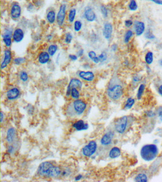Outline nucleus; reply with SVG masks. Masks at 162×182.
I'll use <instances>...</instances> for the list:
<instances>
[{"mask_svg": "<svg viewBox=\"0 0 162 182\" xmlns=\"http://www.w3.org/2000/svg\"><path fill=\"white\" fill-rule=\"evenodd\" d=\"M73 35L71 33L67 32L65 34V42L68 44H70L71 43L72 40H73Z\"/></svg>", "mask_w": 162, "mask_h": 182, "instance_id": "f704fd0d", "label": "nucleus"}, {"mask_svg": "<svg viewBox=\"0 0 162 182\" xmlns=\"http://www.w3.org/2000/svg\"><path fill=\"white\" fill-rule=\"evenodd\" d=\"M98 59H100V62L102 63L105 62L107 59L108 56L106 53L105 52H103L98 56Z\"/></svg>", "mask_w": 162, "mask_h": 182, "instance_id": "4c0bfd02", "label": "nucleus"}, {"mask_svg": "<svg viewBox=\"0 0 162 182\" xmlns=\"http://www.w3.org/2000/svg\"><path fill=\"white\" fill-rule=\"evenodd\" d=\"M12 40L16 43H19L23 40L24 38V32L20 28H16L12 33Z\"/></svg>", "mask_w": 162, "mask_h": 182, "instance_id": "9d476101", "label": "nucleus"}, {"mask_svg": "<svg viewBox=\"0 0 162 182\" xmlns=\"http://www.w3.org/2000/svg\"><path fill=\"white\" fill-rule=\"evenodd\" d=\"M77 11L75 8H72L69 11L68 14V20L70 23H72L75 22L76 16Z\"/></svg>", "mask_w": 162, "mask_h": 182, "instance_id": "a878e982", "label": "nucleus"}, {"mask_svg": "<svg viewBox=\"0 0 162 182\" xmlns=\"http://www.w3.org/2000/svg\"><path fill=\"white\" fill-rule=\"evenodd\" d=\"M128 8L131 11H136L138 10V5L135 0H130L128 4Z\"/></svg>", "mask_w": 162, "mask_h": 182, "instance_id": "473e14b6", "label": "nucleus"}, {"mask_svg": "<svg viewBox=\"0 0 162 182\" xmlns=\"http://www.w3.org/2000/svg\"><path fill=\"white\" fill-rule=\"evenodd\" d=\"M46 19L49 24H52L53 23H54L57 19L56 13L55 12V11H49L47 14Z\"/></svg>", "mask_w": 162, "mask_h": 182, "instance_id": "5701e85b", "label": "nucleus"}, {"mask_svg": "<svg viewBox=\"0 0 162 182\" xmlns=\"http://www.w3.org/2000/svg\"><path fill=\"white\" fill-rule=\"evenodd\" d=\"M134 80L136 82H138L139 81V78H138V77H136V78H134Z\"/></svg>", "mask_w": 162, "mask_h": 182, "instance_id": "6e6d98bb", "label": "nucleus"}, {"mask_svg": "<svg viewBox=\"0 0 162 182\" xmlns=\"http://www.w3.org/2000/svg\"><path fill=\"white\" fill-rule=\"evenodd\" d=\"M20 92V90L16 87L13 88L9 90L6 94V96L9 100L16 99L19 96Z\"/></svg>", "mask_w": 162, "mask_h": 182, "instance_id": "a211bd4d", "label": "nucleus"}, {"mask_svg": "<svg viewBox=\"0 0 162 182\" xmlns=\"http://www.w3.org/2000/svg\"><path fill=\"white\" fill-rule=\"evenodd\" d=\"M78 57H79L77 56V55H75L70 54L68 55V58L71 61H77V60H78Z\"/></svg>", "mask_w": 162, "mask_h": 182, "instance_id": "a19ab883", "label": "nucleus"}, {"mask_svg": "<svg viewBox=\"0 0 162 182\" xmlns=\"http://www.w3.org/2000/svg\"><path fill=\"white\" fill-rule=\"evenodd\" d=\"M134 27L136 35H141L144 32L145 30V25L143 22L136 21L135 22Z\"/></svg>", "mask_w": 162, "mask_h": 182, "instance_id": "6ab92c4d", "label": "nucleus"}, {"mask_svg": "<svg viewBox=\"0 0 162 182\" xmlns=\"http://www.w3.org/2000/svg\"><path fill=\"white\" fill-rule=\"evenodd\" d=\"M87 56L89 59L95 64H98L100 62V59H98V57H97L96 53L94 51H89L87 54Z\"/></svg>", "mask_w": 162, "mask_h": 182, "instance_id": "b1692460", "label": "nucleus"}, {"mask_svg": "<svg viewBox=\"0 0 162 182\" xmlns=\"http://www.w3.org/2000/svg\"><path fill=\"white\" fill-rule=\"evenodd\" d=\"M150 1L155 3L156 4L162 5V0H150Z\"/></svg>", "mask_w": 162, "mask_h": 182, "instance_id": "a18cd8bd", "label": "nucleus"}, {"mask_svg": "<svg viewBox=\"0 0 162 182\" xmlns=\"http://www.w3.org/2000/svg\"><path fill=\"white\" fill-rule=\"evenodd\" d=\"M26 59L24 57H15L14 59V64L15 65H20L24 64L26 62Z\"/></svg>", "mask_w": 162, "mask_h": 182, "instance_id": "7c9ffc66", "label": "nucleus"}, {"mask_svg": "<svg viewBox=\"0 0 162 182\" xmlns=\"http://www.w3.org/2000/svg\"><path fill=\"white\" fill-rule=\"evenodd\" d=\"M66 10H67L66 5L65 4H63L60 6L59 9V11L58 12L56 22L58 25L60 27L62 26L65 20Z\"/></svg>", "mask_w": 162, "mask_h": 182, "instance_id": "0eeeda50", "label": "nucleus"}, {"mask_svg": "<svg viewBox=\"0 0 162 182\" xmlns=\"http://www.w3.org/2000/svg\"><path fill=\"white\" fill-rule=\"evenodd\" d=\"M124 90L122 86L119 84H116L109 87L107 91V94L109 98L114 100L119 99L123 95Z\"/></svg>", "mask_w": 162, "mask_h": 182, "instance_id": "20e7f679", "label": "nucleus"}, {"mask_svg": "<svg viewBox=\"0 0 162 182\" xmlns=\"http://www.w3.org/2000/svg\"><path fill=\"white\" fill-rule=\"evenodd\" d=\"M135 181L136 182H147L148 181V177L146 174L144 173H140L138 174L136 177H135Z\"/></svg>", "mask_w": 162, "mask_h": 182, "instance_id": "bb28decb", "label": "nucleus"}, {"mask_svg": "<svg viewBox=\"0 0 162 182\" xmlns=\"http://www.w3.org/2000/svg\"><path fill=\"white\" fill-rule=\"evenodd\" d=\"M114 134L113 132L109 131L104 135L101 139V144L103 146L109 145L113 140Z\"/></svg>", "mask_w": 162, "mask_h": 182, "instance_id": "2eb2a0df", "label": "nucleus"}, {"mask_svg": "<svg viewBox=\"0 0 162 182\" xmlns=\"http://www.w3.org/2000/svg\"><path fill=\"white\" fill-rule=\"evenodd\" d=\"M16 131L14 128H11L7 131L6 140L9 143H12L14 142L15 137Z\"/></svg>", "mask_w": 162, "mask_h": 182, "instance_id": "4be33fe9", "label": "nucleus"}, {"mask_svg": "<svg viewBox=\"0 0 162 182\" xmlns=\"http://www.w3.org/2000/svg\"><path fill=\"white\" fill-rule=\"evenodd\" d=\"M101 13L104 18H106L108 16V11L105 6L102 5L100 7Z\"/></svg>", "mask_w": 162, "mask_h": 182, "instance_id": "58836bf2", "label": "nucleus"}, {"mask_svg": "<svg viewBox=\"0 0 162 182\" xmlns=\"http://www.w3.org/2000/svg\"><path fill=\"white\" fill-rule=\"evenodd\" d=\"M111 48L112 51H117V47L116 44H114V45H112Z\"/></svg>", "mask_w": 162, "mask_h": 182, "instance_id": "09e8293b", "label": "nucleus"}, {"mask_svg": "<svg viewBox=\"0 0 162 182\" xmlns=\"http://www.w3.org/2000/svg\"><path fill=\"white\" fill-rule=\"evenodd\" d=\"M133 32L131 30H128L127 31V32L125 33V38H124V41L125 43H128L129 41L130 38L133 36Z\"/></svg>", "mask_w": 162, "mask_h": 182, "instance_id": "e433bc0d", "label": "nucleus"}, {"mask_svg": "<svg viewBox=\"0 0 162 182\" xmlns=\"http://www.w3.org/2000/svg\"><path fill=\"white\" fill-rule=\"evenodd\" d=\"M159 64L160 65L162 66V59L159 60Z\"/></svg>", "mask_w": 162, "mask_h": 182, "instance_id": "4d7b16f0", "label": "nucleus"}, {"mask_svg": "<svg viewBox=\"0 0 162 182\" xmlns=\"http://www.w3.org/2000/svg\"><path fill=\"white\" fill-rule=\"evenodd\" d=\"M158 92L159 94H160L162 96V84L161 86H160L159 88H158Z\"/></svg>", "mask_w": 162, "mask_h": 182, "instance_id": "8fccbe9b", "label": "nucleus"}, {"mask_svg": "<svg viewBox=\"0 0 162 182\" xmlns=\"http://www.w3.org/2000/svg\"><path fill=\"white\" fill-rule=\"evenodd\" d=\"M97 143L95 141H91L87 145L85 146L82 150L83 155L85 156H92L97 150Z\"/></svg>", "mask_w": 162, "mask_h": 182, "instance_id": "423d86ee", "label": "nucleus"}, {"mask_svg": "<svg viewBox=\"0 0 162 182\" xmlns=\"http://www.w3.org/2000/svg\"><path fill=\"white\" fill-rule=\"evenodd\" d=\"M12 33L11 29H7L3 35V41L7 48H10L12 45Z\"/></svg>", "mask_w": 162, "mask_h": 182, "instance_id": "1a4fd4ad", "label": "nucleus"}, {"mask_svg": "<svg viewBox=\"0 0 162 182\" xmlns=\"http://www.w3.org/2000/svg\"><path fill=\"white\" fill-rule=\"evenodd\" d=\"M84 53V50L83 49H79V51L77 52V55L78 56V57H81L83 56Z\"/></svg>", "mask_w": 162, "mask_h": 182, "instance_id": "c03bdc74", "label": "nucleus"}, {"mask_svg": "<svg viewBox=\"0 0 162 182\" xmlns=\"http://www.w3.org/2000/svg\"><path fill=\"white\" fill-rule=\"evenodd\" d=\"M135 103V100L132 97H130L127 99V101L125 102L124 105V108L126 110H129L133 107Z\"/></svg>", "mask_w": 162, "mask_h": 182, "instance_id": "cd10ccee", "label": "nucleus"}, {"mask_svg": "<svg viewBox=\"0 0 162 182\" xmlns=\"http://www.w3.org/2000/svg\"><path fill=\"white\" fill-rule=\"evenodd\" d=\"M82 86V83L79 79L77 78H73L70 81L68 86L67 88V95H70V92L71 89L73 88H76L77 89L81 88Z\"/></svg>", "mask_w": 162, "mask_h": 182, "instance_id": "f8f14e48", "label": "nucleus"}, {"mask_svg": "<svg viewBox=\"0 0 162 182\" xmlns=\"http://www.w3.org/2000/svg\"><path fill=\"white\" fill-rule=\"evenodd\" d=\"M82 175H78V176H77V177H76L75 179H76V180H77V181H78V180H79L81 179V178H82Z\"/></svg>", "mask_w": 162, "mask_h": 182, "instance_id": "864d4df0", "label": "nucleus"}, {"mask_svg": "<svg viewBox=\"0 0 162 182\" xmlns=\"http://www.w3.org/2000/svg\"><path fill=\"white\" fill-rule=\"evenodd\" d=\"M145 61L148 65H151L154 60V55L152 52L149 51L147 52L145 56Z\"/></svg>", "mask_w": 162, "mask_h": 182, "instance_id": "c85d7f7f", "label": "nucleus"}, {"mask_svg": "<svg viewBox=\"0 0 162 182\" xmlns=\"http://www.w3.org/2000/svg\"><path fill=\"white\" fill-rule=\"evenodd\" d=\"M159 153L158 148L155 144H146L143 146L140 150L142 159L146 162H150L155 159Z\"/></svg>", "mask_w": 162, "mask_h": 182, "instance_id": "f03ea898", "label": "nucleus"}, {"mask_svg": "<svg viewBox=\"0 0 162 182\" xmlns=\"http://www.w3.org/2000/svg\"><path fill=\"white\" fill-rule=\"evenodd\" d=\"M128 123V118L127 116L120 117L117 121L115 124V129L117 133L123 134L127 129Z\"/></svg>", "mask_w": 162, "mask_h": 182, "instance_id": "39448f33", "label": "nucleus"}, {"mask_svg": "<svg viewBox=\"0 0 162 182\" xmlns=\"http://www.w3.org/2000/svg\"><path fill=\"white\" fill-rule=\"evenodd\" d=\"M86 108V103L81 100H76L70 103L67 108L68 115L73 116L81 115Z\"/></svg>", "mask_w": 162, "mask_h": 182, "instance_id": "7ed1b4c3", "label": "nucleus"}, {"mask_svg": "<svg viewBox=\"0 0 162 182\" xmlns=\"http://www.w3.org/2000/svg\"><path fill=\"white\" fill-rule=\"evenodd\" d=\"M12 60V53L10 49H6L3 52V58L1 65V69H4L11 63Z\"/></svg>", "mask_w": 162, "mask_h": 182, "instance_id": "6e6552de", "label": "nucleus"}, {"mask_svg": "<svg viewBox=\"0 0 162 182\" xmlns=\"http://www.w3.org/2000/svg\"><path fill=\"white\" fill-rule=\"evenodd\" d=\"M147 116H148L149 117H153V116H155V113H154L152 111H149V112H148V113H147Z\"/></svg>", "mask_w": 162, "mask_h": 182, "instance_id": "49530a36", "label": "nucleus"}, {"mask_svg": "<svg viewBox=\"0 0 162 182\" xmlns=\"http://www.w3.org/2000/svg\"><path fill=\"white\" fill-rule=\"evenodd\" d=\"M4 118V115L3 114V112H1V121L2 122L3 119Z\"/></svg>", "mask_w": 162, "mask_h": 182, "instance_id": "603ef678", "label": "nucleus"}, {"mask_svg": "<svg viewBox=\"0 0 162 182\" xmlns=\"http://www.w3.org/2000/svg\"><path fill=\"white\" fill-rule=\"evenodd\" d=\"M58 50V46L56 44H51L48 48V52L51 57H53Z\"/></svg>", "mask_w": 162, "mask_h": 182, "instance_id": "393cba45", "label": "nucleus"}, {"mask_svg": "<svg viewBox=\"0 0 162 182\" xmlns=\"http://www.w3.org/2000/svg\"><path fill=\"white\" fill-rule=\"evenodd\" d=\"M84 16L85 19L87 22H92L96 19V14L92 9L88 8L85 10L84 12Z\"/></svg>", "mask_w": 162, "mask_h": 182, "instance_id": "ddd939ff", "label": "nucleus"}, {"mask_svg": "<svg viewBox=\"0 0 162 182\" xmlns=\"http://www.w3.org/2000/svg\"><path fill=\"white\" fill-rule=\"evenodd\" d=\"M73 127L77 131H80L87 129L89 125L85 123L82 120H79L74 124Z\"/></svg>", "mask_w": 162, "mask_h": 182, "instance_id": "aec40b11", "label": "nucleus"}, {"mask_svg": "<svg viewBox=\"0 0 162 182\" xmlns=\"http://www.w3.org/2000/svg\"><path fill=\"white\" fill-rule=\"evenodd\" d=\"M70 95H71L72 98L78 99L80 96L79 92L78 90V89L76 88H73L71 89L70 92Z\"/></svg>", "mask_w": 162, "mask_h": 182, "instance_id": "72a5a7b5", "label": "nucleus"}, {"mask_svg": "<svg viewBox=\"0 0 162 182\" xmlns=\"http://www.w3.org/2000/svg\"><path fill=\"white\" fill-rule=\"evenodd\" d=\"M144 36H145L146 38H147V39H150V40H153L155 38V36L152 34V33L149 30H148L146 31Z\"/></svg>", "mask_w": 162, "mask_h": 182, "instance_id": "ea45409f", "label": "nucleus"}, {"mask_svg": "<svg viewBox=\"0 0 162 182\" xmlns=\"http://www.w3.org/2000/svg\"><path fill=\"white\" fill-rule=\"evenodd\" d=\"M113 32V26L110 23H106L104 25L103 35L106 40H109L111 37Z\"/></svg>", "mask_w": 162, "mask_h": 182, "instance_id": "4468645a", "label": "nucleus"}, {"mask_svg": "<svg viewBox=\"0 0 162 182\" xmlns=\"http://www.w3.org/2000/svg\"><path fill=\"white\" fill-rule=\"evenodd\" d=\"M157 113H158V117L159 118L160 121H162V107L159 108Z\"/></svg>", "mask_w": 162, "mask_h": 182, "instance_id": "37998d69", "label": "nucleus"}, {"mask_svg": "<svg viewBox=\"0 0 162 182\" xmlns=\"http://www.w3.org/2000/svg\"><path fill=\"white\" fill-rule=\"evenodd\" d=\"M60 54H59L58 55L57 57H56V63L57 64H59V62H60Z\"/></svg>", "mask_w": 162, "mask_h": 182, "instance_id": "de8ad7c7", "label": "nucleus"}, {"mask_svg": "<svg viewBox=\"0 0 162 182\" xmlns=\"http://www.w3.org/2000/svg\"><path fill=\"white\" fill-rule=\"evenodd\" d=\"M82 26H83L82 22H81V20H76L74 23V30L77 32H79L81 30Z\"/></svg>", "mask_w": 162, "mask_h": 182, "instance_id": "c756f323", "label": "nucleus"}, {"mask_svg": "<svg viewBox=\"0 0 162 182\" xmlns=\"http://www.w3.org/2000/svg\"><path fill=\"white\" fill-rule=\"evenodd\" d=\"M20 80L22 81L25 82L28 80L29 76H28V75L27 73V72H25V71H22V72H20Z\"/></svg>", "mask_w": 162, "mask_h": 182, "instance_id": "c9c22d12", "label": "nucleus"}, {"mask_svg": "<svg viewBox=\"0 0 162 182\" xmlns=\"http://www.w3.org/2000/svg\"><path fill=\"white\" fill-rule=\"evenodd\" d=\"M133 24V22H132V20H126L125 22V26L127 28H129L132 26V25Z\"/></svg>", "mask_w": 162, "mask_h": 182, "instance_id": "79ce46f5", "label": "nucleus"}, {"mask_svg": "<svg viewBox=\"0 0 162 182\" xmlns=\"http://www.w3.org/2000/svg\"><path fill=\"white\" fill-rule=\"evenodd\" d=\"M145 85L144 84H141L139 86L138 89V92H137V98L138 99H140L142 98L143 94L144 92V89H145Z\"/></svg>", "mask_w": 162, "mask_h": 182, "instance_id": "2f4dec72", "label": "nucleus"}, {"mask_svg": "<svg viewBox=\"0 0 162 182\" xmlns=\"http://www.w3.org/2000/svg\"><path fill=\"white\" fill-rule=\"evenodd\" d=\"M22 14V9L20 5L18 4H14L11 7L10 15L11 18L14 20H18L20 18Z\"/></svg>", "mask_w": 162, "mask_h": 182, "instance_id": "9b49d317", "label": "nucleus"}, {"mask_svg": "<svg viewBox=\"0 0 162 182\" xmlns=\"http://www.w3.org/2000/svg\"><path fill=\"white\" fill-rule=\"evenodd\" d=\"M121 151L119 147H114L112 148L109 151V158L111 159H115L121 156Z\"/></svg>", "mask_w": 162, "mask_h": 182, "instance_id": "412c9836", "label": "nucleus"}, {"mask_svg": "<svg viewBox=\"0 0 162 182\" xmlns=\"http://www.w3.org/2000/svg\"><path fill=\"white\" fill-rule=\"evenodd\" d=\"M38 171L40 175L49 177H57L61 173L59 167L53 166L49 162L41 163L39 167Z\"/></svg>", "mask_w": 162, "mask_h": 182, "instance_id": "f257e3e1", "label": "nucleus"}, {"mask_svg": "<svg viewBox=\"0 0 162 182\" xmlns=\"http://www.w3.org/2000/svg\"><path fill=\"white\" fill-rule=\"evenodd\" d=\"M13 150H14L13 147H12V146H10V147L9 148V152L12 153V152L13 151Z\"/></svg>", "mask_w": 162, "mask_h": 182, "instance_id": "5fc2aeb1", "label": "nucleus"}, {"mask_svg": "<svg viewBox=\"0 0 162 182\" xmlns=\"http://www.w3.org/2000/svg\"><path fill=\"white\" fill-rule=\"evenodd\" d=\"M50 57L51 56L48 52L42 51L39 55L38 60L41 65H45L49 62Z\"/></svg>", "mask_w": 162, "mask_h": 182, "instance_id": "f3484780", "label": "nucleus"}, {"mask_svg": "<svg viewBox=\"0 0 162 182\" xmlns=\"http://www.w3.org/2000/svg\"><path fill=\"white\" fill-rule=\"evenodd\" d=\"M52 38V36L51 35H48L46 37V39L48 41H50Z\"/></svg>", "mask_w": 162, "mask_h": 182, "instance_id": "3c124183", "label": "nucleus"}, {"mask_svg": "<svg viewBox=\"0 0 162 182\" xmlns=\"http://www.w3.org/2000/svg\"><path fill=\"white\" fill-rule=\"evenodd\" d=\"M79 76L83 80L88 82L92 81L95 78V75L92 71H80Z\"/></svg>", "mask_w": 162, "mask_h": 182, "instance_id": "dca6fc26", "label": "nucleus"}]
</instances>
